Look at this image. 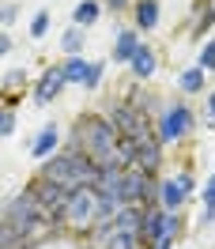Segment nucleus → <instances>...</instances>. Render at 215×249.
<instances>
[{
  "mask_svg": "<svg viewBox=\"0 0 215 249\" xmlns=\"http://www.w3.org/2000/svg\"><path fill=\"white\" fill-rule=\"evenodd\" d=\"M72 151L87 155L94 166L117 162V128L106 117H83L72 132Z\"/></svg>",
  "mask_w": 215,
  "mask_h": 249,
  "instance_id": "obj_1",
  "label": "nucleus"
},
{
  "mask_svg": "<svg viewBox=\"0 0 215 249\" xmlns=\"http://www.w3.org/2000/svg\"><path fill=\"white\" fill-rule=\"evenodd\" d=\"M42 178L53 181V185H64L68 193H76V189H91L98 181V166H94L87 155H79V151H64V155L49 159L46 166H42Z\"/></svg>",
  "mask_w": 215,
  "mask_h": 249,
  "instance_id": "obj_2",
  "label": "nucleus"
},
{
  "mask_svg": "<svg viewBox=\"0 0 215 249\" xmlns=\"http://www.w3.org/2000/svg\"><path fill=\"white\" fill-rule=\"evenodd\" d=\"M34 196V204L42 208V215H46V223H61V212H64V200H68V189L64 185H53V181H46V178H38L31 189H27Z\"/></svg>",
  "mask_w": 215,
  "mask_h": 249,
  "instance_id": "obj_3",
  "label": "nucleus"
},
{
  "mask_svg": "<svg viewBox=\"0 0 215 249\" xmlns=\"http://www.w3.org/2000/svg\"><path fill=\"white\" fill-rule=\"evenodd\" d=\"M117 200L121 204H151L155 200V181L147 170H140V166H125V178H121V189H117Z\"/></svg>",
  "mask_w": 215,
  "mask_h": 249,
  "instance_id": "obj_4",
  "label": "nucleus"
},
{
  "mask_svg": "<svg viewBox=\"0 0 215 249\" xmlns=\"http://www.w3.org/2000/svg\"><path fill=\"white\" fill-rule=\"evenodd\" d=\"M61 223L91 227V223H94V189H76V193H68L64 212H61Z\"/></svg>",
  "mask_w": 215,
  "mask_h": 249,
  "instance_id": "obj_5",
  "label": "nucleus"
},
{
  "mask_svg": "<svg viewBox=\"0 0 215 249\" xmlns=\"http://www.w3.org/2000/svg\"><path fill=\"white\" fill-rule=\"evenodd\" d=\"M113 128H117V136H143L151 124H147V117L140 113V106H128V102H117V106L109 109L106 117Z\"/></svg>",
  "mask_w": 215,
  "mask_h": 249,
  "instance_id": "obj_6",
  "label": "nucleus"
},
{
  "mask_svg": "<svg viewBox=\"0 0 215 249\" xmlns=\"http://www.w3.org/2000/svg\"><path fill=\"white\" fill-rule=\"evenodd\" d=\"M189 128H193V113H189V106H185V102H174V106L159 117V140L174 143V140H181Z\"/></svg>",
  "mask_w": 215,
  "mask_h": 249,
  "instance_id": "obj_7",
  "label": "nucleus"
},
{
  "mask_svg": "<svg viewBox=\"0 0 215 249\" xmlns=\"http://www.w3.org/2000/svg\"><path fill=\"white\" fill-rule=\"evenodd\" d=\"M64 83H68V79H64V64H61V68H46V72L38 76V83H34V102H38V106L53 102V98L61 94Z\"/></svg>",
  "mask_w": 215,
  "mask_h": 249,
  "instance_id": "obj_8",
  "label": "nucleus"
},
{
  "mask_svg": "<svg viewBox=\"0 0 215 249\" xmlns=\"http://www.w3.org/2000/svg\"><path fill=\"white\" fill-rule=\"evenodd\" d=\"M159 162H162V140H159V132H143L140 136V151H136V166L140 170H147V174H155L159 170Z\"/></svg>",
  "mask_w": 215,
  "mask_h": 249,
  "instance_id": "obj_9",
  "label": "nucleus"
},
{
  "mask_svg": "<svg viewBox=\"0 0 215 249\" xmlns=\"http://www.w3.org/2000/svg\"><path fill=\"white\" fill-rule=\"evenodd\" d=\"M143 219H147V212L140 204H125V208H117V215H113V231L143 234Z\"/></svg>",
  "mask_w": 215,
  "mask_h": 249,
  "instance_id": "obj_10",
  "label": "nucleus"
},
{
  "mask_svg": "<svg viewBox=\"0 0 215 249\" xmlns=\"http://www.w3.org/2000/svg\"><path fill=\"white\" fill-rule=\"evenodd\" d=\"M159 189H162V193H159V200H162V212H170V215H174V212H178V208L185 204V196H189V193H185L178 181H162Z\"/></svg>",
  "mask_w": 215,
  "mask_h": 249,
  "instance_id": "obj_11",
  "label": "nucleus"
},
{
  "mask_svg": "<svg viewBox=\"0 0 215 249\" xmlns=\"http://www.w3.org/2000/svg\"><path fill=\"white\" fill-rule=\"evenodd\" d=\"M132 76H140V79H147L155 72V53H151V46H140L136 53H132Z\"/></svg>",
  "mask_w": 215,
  "mask_h": 249,
  "instance_id": "obj_12",
  "label": "nucleus"
},
{
  "mask_svg": "<svg viewBox=\"0 0 215 249\" xmlns=\"http://www.w3.org/2000/svg\"><path fill=\"white\" fill-rule=\"evenodd\" d=\"M57 140H61V132H57V128H53V124H46V128H42V132H38V140H34V159H46L49 151H53V147H57Z\"/></svg>",
  "mask_w": 215,
  "mask_h": 249,
  "instance_id": "obj_13",
  "label": "nucleus"
},
{
  "mask_svg": "<svg viewBox=\"0 0 215 249\" xmlns=\"http://www.w3.org/2000/svg\"><path fill=\"white\" fill-rule=\"evenodd\" d=\"M136 27H140V31L159 27V4H155V0H140V4H136Z\"/></svg>",
  "mask_w": 215,
  "mask_h": 249,
  "instance_id": "obj_14",
  "label": "nucleus"
},
{
  "mask_svg": "<svg viewBox=\"0 0 215 249\" xmlns=\"http://www.w3.org/2000/svg\"><path fill=\"white\" fill-rule=\"evenodd\" d=\"M140 49V38L132 31L117 34V46H113V61H132V53Z\"/></svg>",
  "mask_w": 215,
  "mask_h": 249,
  "instance_id": "obj_15",
  "label": "nucleus"
},
{
  "mask_svg": "<svg viewBox=\"0 0 215 249\" xmlns=\"http://www.w3.org/2000/svg\"><path fill=\"white\" fill-rule=\"evenodd\" d=\"M166 219H170V212H147V219H143V234L159 242V238L166 234Z\"/></svg>",
  "mask_w": 215,
  "mask_h": 249,
  "instance_id": "obj_16",
  "label": "nucleus"
},
{
  "mask_svg": "<svg viewBox=\"0 0 215 249\" xmlns=\"http://www.w3.org/2000/svg\"><path fill=\"white\" fill-rule=\"evenodd\" d=\"M87 72H91V64L83 57H68V64H64V79L68 83H87Z\"/></svg>",
  "mask_w": 215,
  "mask_h": 249,
  "instance_id": "obj_17",
  "label": "nucleus"
},
{
  "mask_svg": "<svg viewBox=\"0 0 215 249\" xmlns=\"http://www.w3.org/2000/svg\"><path fill=\"white\" fill-rule=\"evenodd\" d=\"M98 16H102V4H94V0H83V4L76 8V16H72V19H76V27H91Z\"/></svg>",
  "mask_w": 215,
  "mask_h": 249,
  "instance_id": "obj_18",
  "label": "nucleus"
},
{
  "mask_svg": "<svg viewBox=\"0 0 215 249\" xmlns=\"http://www.w3.org/2000/svg\"><path fill=\"white\" fill-rule=\"evenodd\" d=\"M140 246V234H132V231H113L106 238V249H136Z\"/></svg>",
  "mask_w": 215,
  "mask_h": 249,
  "instance_id": "obj_19",
  "label": "nucleus"
},
{
  "mask_svg": "<svg viewBox=\"0 0 215 249\" xmlns=\"http://www.w3.org/2000/svg\"><path fill=\"white\" fill-rule=\"evenodd\" d=\"M178 87H181L185 94L200 91V87H204V68H185V72H181V79H178Z\"/></svg>",
  "mask_w": 215,
  "mask_h": 249,
  "instance_id": "obj_20",
  "label": "nucleus"
},
{
  "mask_svg": "<svg viewBox=\"0 0 215 249\" xmlns=\"http://www.w3.org/2000/svg\"><path fill=\"white\" fill-rule=\"evenodd\" d=\"M61 46L68 49L72 57H79V49H83V31H79V27H72V31H68V34L61 38Z\"/></svg>",
  "mask_w": 215,
  "mask_h": 249,
  "instance_id": "obj_21",
  "label": "nucleus"
},
{
  "mask_svg": "<svg viewBox=\"0 0 215 249\" xmlns=\"http://www.w3.org/2000/svg\"><path fill=\"white\" fill-rule=\"evenodd\" d=\"M12 132H16V113L12 109H0V140L12 136Z\"/></svg>",
  "mask_w": 215,
  "mask_h": 249,
  "instance_id": "obj_22",
  "label": "nucleus"
},
{
  "mask_svg": "<svg viewBox=\"0 0 215 249\" xmlns=\"http://www.w3.org/2000/svg\"><path fill=\"white\" fill-rule=\"evenodd\" d=\"M46 31H49V12H38L34 23H31V38H42Z\"/></svg>",
  "mask_w": 215,
  "mask_h": 249,
  "instance_id": "obj_23",
  "label": "nucleus"
},
{
  "mask_svg": "<svg viewBox=\"0 0 215 249\" xmlns=\"http://www.w3.org/2000/svg\"><path fill=\"white\" fill-rule=\"evenodd\" d=\"M102 72H106V64H102V61L91 64V72H87V83H83V87H98V83H102Z\"/></svg>",
  "mask_w": 215,
  "mask_h": 249,
  "instance_id": "obj_24",
  "label": "nucleus"
},
{
  "mask_svg": "<svg viewBox=\"0 0 215 249\" xmlns=\"http://www.w3.org/2000/svg\"><path fill=\"white\" fill-rule=\"evenodd\" d=\"M197 68H215V42H208L204 46V53H200V64Z\"/></svg>",
  "mask_w": 215,
  "mask_h": 249,
  "instance_id": "obj_25",
  "label": "nucleus"
},
{
  "mask_svg": "<svg viewBox=\"0 0 215 249\" xmlns=\"http://www.w3.org/2000/svg\"><path fill=\"white\" fill-rule=\"evenodd\" d=\"M16 4H4V8H0V23H16Z\"/></svg>",
  "mask_w": 215,
  "mask_h": 249,
  "instance_id": "obj_26",
  "label": "nucleus"
},
{
  "mask_svg": "<svg viewBox=\"0 0 215 249\" xmlns=\"http://www.w3.org/2000/svg\"><path fill=\"white\" fill-rule=\"evenodd\" d=\"M204 204H208V208H215V178L204 185Z\"/></svg>",
  "mask_w": 215,
  "mask_h": 249,
  "instance_id": "obj_27",
  "label": "nucleus"
},
{
  "mask_svg": "<svg viewBox=\"0 0 215 249\" xmlns=\"http://www.w3.org/2000/svg\"><path fill=\"white\" fill-rule=\"evenodd\" d=\"M174 181H178V185H181L185 193H193V185H197V181H193V174H178V178H174Z\"/></svg>",
  "mask_w": 215,
  "mask_h": 249,
  "instance_id": "obj_28",
  "label": "nucleus"
},
{
  "mask_svg": "<svg viewBox=\"0 0 215 249\" xmlns=\"http://www.w3.org/2000/svg\"><path fill=\"white\" fill-rule=\"evenodd\" d=\"M23 79H27V76H23V68H19V72H8L4 83H8V87H16V83H23Z\"/></svg>",
  "mask_w": 215,
  "mask_h": 249,
  "instance_id": "obj_29",
  "label": "nucleus"
},
{
  "mask_svg": "<svg viewBox=\"0 0 215 249\" xmlns=\"http://www.w3.org/2000/svg\"><path fill=\"white\" fill-rule=\"evenodd\" d=\"M155 249H174V234H162V238L155 242Z\"/></svg>",
  "mask_w": 215,
  "mask_h": 249,
  "instance_id": "obj_30",
  "label": "nucleus"
},
{
  "mask_svg": "<svg viewBox=\"0 0 215 249\" xmlns=\"http://www.w3.org/2000/svg\"><path fill=\"white\" fill-rule=\"evenodd\" d=\"M8 49H12V38H8V34H0V57H4Z\"/></svg>",
  "mask_w": 215,
  "mask_h": 249,
  "instance_id": "obj_31",
  "label": "nucleus"
},
{
  "mask_svg": "<svg viewBox=\"0 0 215 249\" xmlns=\"http://www.w3.org/2000/svg\"><path fill=\"white\" fill-rule=\"evenodd\" d=\"M128 0H109V12H117V8H125Z\"/></svg>",
  "mask_w": 215,
  "mask_h": 249,
  "instance_id": "obj_32",
  "label": "nucleus"
},
{
  "mask_svg": "<svg viewBox=\"0 0 215 249\" xmlns=\"http://www.w3.org/2000/svg\"><path fill=\"white\" fill-rule=\"evenodd\" d=\"M208 106H212V121H215V94H212V98H208Z\"/></svg>",
  "mask_w": 215,
  "mask_h": 249,
  "instance_id": "obj_33",
  "label": "nucleus"
},
{
  "mask_svg": "<svg viewBox=\"0 0 215 249\" xmlns=\"http://www.w3.org/2000/svg\"><path fill=\"white\" fill-rule=\"evenodd\" d=\"M212 12H215V4H212Z\"/></svg>",
  "mask_w": 215,
  "mask_h": 249,
  "instance_id": "obj_34",
  "label": "nucleus"
}]
</instances>
